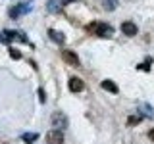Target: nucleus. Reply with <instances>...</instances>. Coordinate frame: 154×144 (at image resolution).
<instances>
[{"instance_id":"obj_1","label":"nucleus","mask_w":154,"mask_h":144,"mask_svg":"<svg viewBox=\"0 0 154 144\" xmlns=\"http://www.w3.org/2000/svg\"><path fill=\"white\" fill-rule=\"evenodd\" d=\"M87 31L94 33V35H98V37H102V38H110V37L114 35V27L112 25H108V23H98V21L89 23V25H87Z\"/></svg>"},{"instance_id":"obj_2","label":"nucleus","mask_w":154,"mask_h":144,"mask_svg":"<svg viewBox=\"0 0 154 144\" xmlns=\"http://www.w3.org/2000/svg\"><path fill=\"white\" fill-rule=\"evenodd\" d=\"M33 6L31 4H17V6H14V8H10L8 10V14H10V17H19V14H27V12H31Z\"/></svg>"},{"instance_id":"obj_3","label":"nucleus","mask_w":154,"mask_h":144,"mask_svg":"<svg viewBox=\"0 0 154 144\" xmlns=\"http://www.w3.org/2000/svg\"><path fill=\"white\" fill-rule=\"evenodd\" d=\"M52 125L54 127H62V129H66L67 127V115L66 113H62V112H54L52 113Z\"/></svg>"},{"instance_id":"obj_4","label":"nucleus","mask_w":154,"mask_h":144,"mask_svg":"<svg viewBox=\"0 0 154 144\" xmlns=\"http://www.w3.org/2000/svg\"><path fill=\"white\" fill-rule=\"evenodd\" d=\"M46 144H64V134H62V131H50L48 133Z\"/></svg>"},{"instance_id":"obj_5","label":"nucleus","mask_w":154,"mask_h":144,"mask_svg":"<svg viewBox=\"0 0 154 144\" xmlns=\"http://www.w3.org/2000/svg\"><path fill=\"white\" fill-rule=\"evenodd\" d=\"M62 60L67 62L69 65H79L81 62H79V58H77L75 52H71V50H62Z\"/></svg>"},{"instance_id":"obj_6","label":"nucleus","mask_w":154,"mask_h":144,"mask_svg":"<svg viewBox=\"0 0 154 144\" xmlns=\"http://www.w3.org/2000/svg\"><path fill=\"white\" fill-rule=\"evenodd\" d=\"M71 92H81V90L85 88V83L79 79V77H69V83H67Z\"/></svg>"},{"instance_id":"obj_7","label":"nucleus","mask_w":154,"mask_h":144,"mask_svg":"<svg viewBox=\"0 0 154 144\" xmlns=\"http://www.w3.org/2000/svg\"><path fill=\"white\" fill-rule=\"evenodd\" d=\"M122 31H123V35H127V37H135L139 33V29H137V25H135L133 21H123L122 23Z\"/></svg>"},{"instance_id":"obj_8","label":"nucleus","mask_w":154,"mask_h":144,"mask_svg":"<svg viewBox=\"0 0 154 144\" xmlns=\"http://www.w3.org/2000/svg\"><path fill=\"white\" fill-rule=\"evenodd\" d=\"M137 112H139V115H143V117H154V110H152L150 104H141Z\"/></svg>"},{"instance_id":"obj_9","label":"nucleus","mask_w":154,"mask_h":144,"mask_svg":"<svg viewBox=\"0 0 154 144\" xmlns=\"http://www.w3.org/2000/svg\"><path fill=\"white\" fill-rule=\"evenodd\" d=\"M48 37H50L54 42H58V44H64V42H66V35H64V33L54 31V29H48Z\"/></svg>"},{"instance_id":"obj_10","label":"nucleus","mask_w":154,"mask_h":144,"mask_svg":"<svg viewBox=\"0 0 154 144\" xmlns=\"http://www.w3.org/2000/svg\"><path fill=\"white\" fill-rule=\"evenodd\" d=\"M46 10L52 12V14L62 12V2H60V0H48V2H46Z\"/></svg>"},{"instance_id":"obj_11","label":"nucleus","mask_w":154,"mask_h":144,"mask_svg":"<svg viewBox=\"0 0 154 144\" xmlns=\"http://www.w3.org/2000/svg\"><path fill=\"white\" fill-rule=\"evenodd\" d=\"M100 86H102L104 90H110V92H112V94H118V92H119L118 85H116L114 81H108V79H106V81H102V83H100Z\"/></svg>"},{"instance_id":"obj_12","label":"nucleus","mask_w":154,"mask_h":144,"mask_svg":"<svg viewBox=\"0 0 154 144\" xmlns=\"http://www.w3.org/2000/svg\"><path fill=\"white\" fill-rule=\"evenodd\" d=\"M118 0H102V6L106 8V10H108V12H112V10H116V8H118Z\"/></svg>"},{"instance_id":"obj_13","label":"nucleus","mask_w":154,"mask_h":144,"mask_svg":"<svg viewBox=\"0 0 154 144\" xmlns=\"http://www.w3.org/2000/svg\"><path fill=\"white\" fill-rule=\"evenodd\" d=\"M143 121V115H131V117L127 119V125L129 127H135V125H139Z\"/></svg>"},{"instance_id":"obj_14","label":"nucleus","mask_w":154,"mask_h":144,"mask_svg":"<svg viewBox=\"0 0 154 144\" xmlns=\"http://www.w3.org/2000/svg\"><path fill=\"white\" fill-rule=\"evenodd\" d=\"M0 42H4V44H10V42H12V37H10L8 31H0Z\"/></svg>"},{"instance_id":"obj_15","label":"nucleus","mask_w":154,"mask_h":144,"mask_svg":"<svg viewBox=\"0 0 154 144\" xmlns=\"http://www.w3.org/2000/svg\"><path fill=\"white\" fill-rule=\"evenodd\" d=\"M21 138H23L25 142H29V144H31L33 140H37V138H38V134H37V133H25Z\"/></svg>"},{"instance_id":"obj_16","label":"nucleus","mask_w":154,"mask_h":144,"mask_svg":"<svg viewBox=\"0 0 154 144\" xmlns=\"http://www.w3.org/2000/svg\"><path fill=\"white\" fill-rule=\"evenodd\" d=\"M150 58H148V60H146V64H141V65H137V69H143V71H148V69H150Z\"/></svg>"},{"instance_id":"obj_17","label":"nucleus","mask_w":154,"mask_h":144,"mask_svg":"<svg viewBox=\"0 0 154 144\" xmlns=\"http://www.w3.org/2000/svg\"><path fill=\"white\" fill-rule=\"evenodd\" d=\"M10 56H12L14 60H17V58H21V52L16 50V48H10Z\"/></svg>"},{"instance_id":"obj_18","label":"nucleus","mask_w":154,"mask_h":144,"mask_svg":"<svg viewBox=\"0 0 154 144\" xmlns=\"http://www.w3.org/2000/svg\"><path fill=\"white\" fill-rule=\"evenodd\" d=\"M38 100H41V104L46 102V94H45V88H38Z\"/></svg>"},{"instance_id":"obj_19","label":"nucleus","mask_w":154,"mask_h":144,"mask_svg":"<svg viewBox=\"0 0 154 144\" xmlns=\"http://www.w3.org/2000/svg\"><path fill=\"white\" fill-rule=\"evenodd\" d=\"M62 2V6H67V4H71V2H75V0H60Z\"/></svg>"},{"instance_id":"obj_20","label":"nucleus","mask_w":154,"mask_h":144,"mask_svg":"<svg viewBox=\"0 0 154 144\" xmlns=\"http://www.w3.org/2000/svg\"><path fill=\"white\" fill-rule=\"evenodd\" d=\"M148 136H150V140L154 142V129H150V133H148Z\"/></svg>"}]
</instances>
